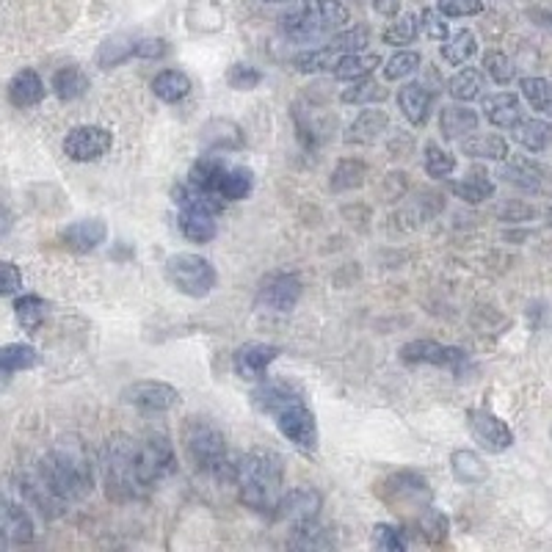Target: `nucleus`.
I'll return each mask as SVG.
<instances>
[{"label": "nucleus", "instance_id": "1", "mask_svg": "<svg viewBox=\"0 0 552 552\" xmlns=\"http://www.w3.org/2000/svg\"><path fill=\"white\" fill-rule=\"evenodd\" d=\"M92 458L84 439H61L39 464V489L50 500H81L92 492Z\"/></svg>", "mask_w": 552, "mask_h": 552}, {"label": "nucleus", "instance_id": "2", "mask_svg": "<svg viewBox=\"0 0 552 552\" xmlns=\"http://www.w3.org/2000/svg\"><path fill=\"white\" fill-rule=\"evenodd\" d=\"M282 456L271 450H252L235 467V484H238L241 503L257 514H274L282 497Z\"/></svg>", "mask_w": 552, "mask_h": 552}, {"label": "nucleus", "instance_id": "3", "mask_svg": "<svg viewBox=\"0 0 552 552\" xmlns=\"http://www.w3.org/2000/svg\"><path fill=\"white\" fill-rule=\"evenodd\" d=\"M348 9L340 0H306L296 12H290L282 23L285 34L296 42H315L332 31L348 25Z\"/></svg>", "mask_w": 552, "mask_h": 552}, {"label": "nucleus", "instance_id": "4", "mask_svg": "<svg viewBox=\"0 0 552 552\" xmlns=\"http://www.w3.org/2000/svg\"><path fill=\"white\" fill-rule=\"evenodd\" d=\"M130 464L133 476L141 492L152 489L157 481L175 472V450L166 437L161 434H146L144 439H133L130 445Z\"/></svg>", "mask_w": 552, "mask_h": 552}, {"label": "nucleus", "instance_id": "5", "mask_svg": "<svg viewBox=\"0 0 552 552\" xmlns=\"http://www.w3.org/2000/svg\"><path fill=\"white\" fill-rule=\"evenodd\" d=\"M130 445L133 437H114L105 450H103V476H105V489L114 500H133L141 497L144 492L135 484L133 464H130Z\"/></svg>", "mask_w": 552, "mask_h": 552}, {"label": "nucleus", "instance_id": "6", "mask_svg": "<svg viewBox=\"0 0 552 552\" xmlns=\"http://www.w3.org/2000/svg\"><path fill=\"white\" fill-rule=\"evenodd\" d=\"M183 437H186L188 458L196 464V469H202V472H218L226 464V439H224V434L213 423H207L202 417L188 420Z\"/></svg>", "mask_w": 552, "mask_h": 552}, {"label": "nucleus", "instance_id": "7", "mask_svg": "<svg viewBox=\"0 0 552 552\" xmlns=\"http://www.w3.org/2000/svg\"><path fill=\"white\" fill-rule=\"evenodd\" d=\"M166 279L183 296L202 298L216 287L218 276H216V268H213L210 260H205L199 255H191V252H180V255H172L166 260Z\"/></svg>", "mask_w": 552, "mask_h": 552}, {"label": "nucleus", "instance_id": "8", "mask_svg": "<svg viewBox=\"0 0 552 552\" xmlns=\"http://www.w3.org/2000/svg\"><path fill=\"white\" fill-rule=\"evenodd\" d=\"M114 144V135L103 127H95V125H84V127H75L66 133L64 138V155L69 161H77V164H89V161H97V157L108 155Z\"/></svg>", "mask_w": 552, "mask_h": 552}, {"label": "nucleus", "instance_id": "9", "mask_svg": "<svg viewBox=\"0 0 552 552\" xmlns=\"http://www.w3.org/2000/svg\"><path fill=\"white\" fill-rule=\"evenodd\" d=\"M401 359L406 365H437V367H447L453 373H461L467 367V354L461 348L453 346H442V343H431V340H415L406 343L401 348Z\"/></svg>", "mask_w": 552, "mask_h": 552}, {"label": "nucleus", "instance_id": "10", "mask_svg": "<svg viewBox=\"0 0 552 552\" xmlns=\"http://www.w3.org/2000/svg\"><path fill=\"white\" fill-rule=\"evenodd\" d=\"M274 417H276V428H279L296 447L315 450V445H318V426H315V417H312V412L304 406V401L279 409Z\"/></svg>", "mask_w": 552, "mask_h": 552}, {"label": "nucleus", "instance_id": "11", "mask_svg": "<svg viewBox=\"0 0 552 552\" xmlns=\"http://www.w3.org/2000/svg\"><path fill=\"white\" fill-rule=\"evenodd\" d=\"M122 398L141 412H169L177 406L180 392L164 381H135L122 392Z\"/></svg>", "mask_w": 552, "mask_h": 552}, {"label": "nucleus", "instance_id": "12", "mask_svg": "<svg viewBox=\"0 0 552 552\" xmlns=\"http://www.w3.org/2000/svg\"><path fill=\"white\" fill-rule=\"evenodd\" d=\"M467 426H469V434L476 437V442L489 453H503L514 445L511 428L487 409H472L467 415Z\"/></svg>", "mask_w": 552, "mask_h": 552}, {"label": "nucleus", "instance_id": "13", "mask_svg": "<svg viewBox=\"0 0 552 552\" xmlns=\"http://www.w3.org/2000/svg\"><path fill=\"white\" fill-rule=\"evenodd\" d=\"M321 506H324V497L318 492L309 489V487H301V489H293L285 497H279L274 517L282 522H290L293 527H301L306 522H315Z\"/></svg>", "mask_w": 552, "mask_h": 552}, {"label": "nucleus", "instance_id": "14", "mask_svg": "<svg viewBox=\"0 0 552 552\" xmlns=\"http://www.w3.org/2000/svg\"><path fill=\"white\" fill-rule=\"evenodd\" d=\"M301 298V282L293 274H274L260 285L257 304L268 312H290Z\"/></svg>", "mask_w": 552, "mask_h": 552}, {"label": "nucleus", "instance_id": "15", "mask_svg": "<svg viewBox=\"0 0 552 552\" xmlns=\"http://www.w3.org/2000/svg\"><path fill=\"white\" fill-rule=\"evenodd\" d=\"M34 541V522L28 511L6 497H0V547Z\"/></svg>", "mask_w": 552, "mask_h": 552}, {"label": "nucleus", "instance_id": "16", "mask_svg": "<svg viewBox=\"0 0 552 552\" xmlns=\"http://www.w3.org/2000/svg\"><path fill=\"white\" fill-rule=\"evenodd\" d=\"M279 356V348L276 346H268V343H246L241 346L238 351H235V373H238L241 378L246 381H257L266 376L268 365Z\"/></svg>", "mask_w": 552, "mask_h": 552}, {"label": "nucleus", "instance_id": "17", "mask_svg": "<svg viewBox=\"0 0 552 552\" xmlns=\"http://www.w3.org/2000/svg\"><path fill=\"white\" fill-rule=\"evenodd\" d=\"M105 235H108L105 221H100V218H86V221L69 224V226L61 232V244H64L69 252L86 255V252L97 249V246L105 241Z\"/></svg>", "mask_w": 552, "mask_h": 552}, {"label": "nucleus", "instance_id": "18", "mask_svg": "<svg viewBox=\"0 0 552 552\" xmlns=\"http://www.w3.org/2000/svg\"><path fill=\"white\" fill-rule=\"evenodd\" d=\"M252 401H255L257 409L276 415L279 409H285L290 404H298L304 398H301V392L293 384H287V381H271V384H263V386H257L252 392Z\"/></svg>", "mask_w": 552, "mask_h": 552}, {"label": "nucleus", "instance_id": "19", "mask_svg": "<svg viewBox=\"0 0 552 552\" xmlns=\"http://www.w3.org/2000/svg\"><path fill=\"white\" fill-rule=\"evenodd\" d=\"M434 97H437V92H431L428 86H423V84H406V86L398 92V105H401L404 116H406L412 125H426V122H428V114H431Z\"/></svg>", "mask_w": 552, "mask_h": 552}, {"label": "nucleus", "instance_id": "20", "mask_svg": "<svg viewBox=\"0 0 552 552\" xmlns=\"http://www.w3.org/2000/svg\"><path fill=\"white\" fill-rule=\"evenodd\" d=\"M255 188V175L246 166H224L218 183H216V194L218 199L226 202H241L252 194Z\"/></svg>", "mask_w": 552, "mask_h": 552}, {"label": "nucleus", "instance_id": "21", "mask_svg": "<svg viewBox=\"0 0 552 552\" xmlns=\"http://www.w3.org/2000/svg\"><path fill=\"white\" fill-rule=\"evenodd\" d=\"M9 100H12V105H17V108H31V105L42 103V100H45V84H42V77H39L34 69L17 72V75L12 77V84H9Z\"/></svg>", "mask_w": 552, "mask_h": 552}, {"label": "nucleus", "instance_id": "22", "mask_svg": "<svg viewBox=\"0 0 552 552\" xmlns=\"http://www.w3.org/2000/svg\"><path fill=\"white\" fill-rule=\"evenodd\" d=\"M386 127H389V116L384 111L367 108L354 119V125L346 133V141L348 144H373L376 138H381L386 133Z\"/></svg>", "mask_w": 552, "mask_h": 552}, {"label": "nucleus", "instance_id": "23", "mask_svg": "<svg viewBox=\"0 0 552 552\" xmlns=\"http://www.w3.org/2000/svg\"><path fill=\"white\" fill-rule=\"evenodd\" d=\"M450 467L458 484L464 487H478L489 478V467L484 464V458L472 450H456L450 456Z\"/></svg>", "mask_w": 552, "mask_h": 552}, {"label": "nucleus", "instance_id": "24", "mask_svg": "<svg viewBox=\"0 0 552 552\" xmlns=\"http://www.w3.org/2000/svg\"><path fill=\"white\" fill-rule=\"evenodd\" d=\"M152 92L164 103H180L191 95V77L180 69H164L152 77Z\"/></svg>", "mask_w": 552, "mask_h": 552}, {"label": "nucleus", "instance_id": "25", "mask_svg": "<svg viewBox=\"0 0 552 552\" xmlns=\"http://www.w3.org/2000/svg\"><path fill=\"white\" fill-rule=\"evenodd\" d=\"M484 114L495 127H514L522 119V105L517 95L500 92V95L484 97Z\"/></svg>", "mask_w": 552, "mask_h": 552}, {"label": "nucleus", "instance_id": "26", "mask_svg": "<svg viewBox=\"0 0 552 552\" xmlns=\"http://www.w3.org/2000/svg\"><path fill=\"white\" fill-rule=\"evenodd\" d=\"M439 130L445 138H464L478 130V114L467 105H447L439 114Z\"/></svg>", "mask_w": 552, "mask_h": 552}, {"label": "nucleus", "instance_id": "27", "mask_svg": "<svg viewBox=\"0 0 552 552\" xmlns=\"http://www.w3.org/2000/svg\"><path fill=\"white\" fill-rule=\"evenodd\" d=\"M381 64V58L376 53H346L340 55V61L335 64V77L340 81H356V77H367L376 66Z\"/></svg>", "mask_w": 552, "mask_h": 552}, {"label": "nucleus", "instance_id": "28", "mask_svg": "<svg viewBox=\"0 0 552 552\" xmlns=\"http://www.w3.org/2000/svg\"><path fill=\"white\" fill-rule=\"evenodd\" d=\"M514 138L530 149V152H541L547 149V144L552 141V125L544 119H519L514 125Z\"/></svg>", "mask_w": 552, "mask_h": 552}, {"label": "nucleus", "instance_id": "29", "mask_svg": "<svg viewBox=\"0 0 552 552\" xmlns=\"http://www.w3.org/2000/svg\"><path fill=\"white\" fill-rule=\"evenodd\" d=\"M86 89H89V77L77 66H64L53 75V92L58 100H66V103L77 100L86 95Z\"/></svg>", "mask_w": 552, "mask_h": 552}, {"label": "nucleus", "instance_id": "30", "mask_svg": "<svg viewBox=\"0 0 552 552\" xmlns=\"http://www.w3.org/2000/svg\"><path fill=\"white\" fill-rule=\"evenodd\" d=\"M36 365H39V354H36V348H31L25 343H12V346L0 348V376L31 370Z\"/></svg>", "mask_w": 552, "mask_h": 552}, {"label": "nucleus", "instance_id": "31", "mask_svg": "<svg viewBox=\"0 0 552 552\" xmlns=\"http://www.w3.org/2000/svg\"><path fill=\"white\" fill-rule=\"evenodd\" d=\"M461 152L469 157H487V161H506L508 141L503 135H472L461 141Z\"/></svg>", "mask_w": 552, "mask_h": 552}, {"label": "nucleus", "instance_id": "32", "mask_svg": "<svg viewBox=\"0 0 552 552\" xmlns=\"http://www.w3.org/2000/svg\"><path fill=\"white\" fill-rule=\"evenodd\" d=\"M450 191H453L458 199L469 202V205H478V202H484V199H489V196L495 194V183H492L484 172H472L469 177L453 183Z\"/></svg>", "mask_w": 552, "mask_h": 552}, {"label": "nucleus", "instance_id": "33", "mask_svg": "<svg viewBox=\"0 0 552 552\" xmlns=\"http://www.w3.org/2000/svg\"><path fill=\"white\" fill-rule=\"evenodd\" d=\"M481 89H484V75L478 69H472V66L456 72L450 77V84H447V92L453 95V100H461V103L476 100L481 95Z\"/></svg>", "mask_w": 552, "mask_h": 552}, {"label": "nucleus", "instance_id": "34", "mask_svg": "<svg viewBox=\"0 0 552 552\" xmlns=\"http://www.w3.org/2000/svg\"><path fill=\"white\" fill-rule=\"evenodd\" d=\"M15 315L25 332H36L47 315V304L39 296H20L15 301Z\"/></svg>", "mask_w": 552, "mask_h": 552}, {"label": "nucleus", "instance_id": "35", "mask_svg": "<svg viewBox=\"0 0 552 552\" xmlns=\"http://www.w3.org/2000/svg\"><path fill=\"white\" fill-rule=\"evenodd\" d=\"M476 50H478L476 34H472V31H458L456 36L445 39V45H442V58L456 66V64L469 61L472 55H476Z\"/></svg>", "mask_w": 552, "mask_h": 552}, {"label": "nucleus", "instance_id": "36", "mask_svg": "<svg viewBox=\"0 0 552 552\" xmlns=\"http://www.w3.org/2000/svg\"><path fill=\"white\" fill-rule=\"evenodd\" d=\"M135 42L138 39H133L130 34H116V36L105 39V45L100 47V64L108 66V69L119 66L125 58H130L135 53Z\"/></svg>", "mask_w": 552, "mask_h": 552}, {"label": "nucleus", "instance_id": "37", "mask_svg": "<svg viewBox=\"0 0 552 552\" xmlns=\"http://www.w3.org/2000/svg\"><path fill=\"white\" fill-rule=\"evenodd\" d=\"M500 177L506 183L522 188V191H538V186H541V172L533 164H527V161H514V164L503 166Z\"/></svg>", "mask_w": 552, "mask_h": 552}, {"label": "nucleus", "instance_id": "38", "mask_svg": "<svg viewBox=\"0 0 552 552\" xmlns=\"http://www.w3.org/2000/svg\"><path fill=\"white\" fill-rule=\"evenodd\" d=\"M522 95L536 111L552 116V84L549 81H544V77H525Z\"/></svg>", "mask_w": 552, "mask_h": 552}, {"label": "nucleus", "instance_id": "39", "mask_svg": "<svg viewBox=\"0 0 552 552\" xmlns=\"http://www.w3.org/2000/svg\"><path fill=\"white\" fill-rule=\"evenodd\" d=\"M340 55L332 47H318V50H304L293 58L298 72H321V69H335Z\"/></svg>", "mask_w": 552, "mask_h": 552}, {"label": "nucleus", "instance_id": "40", "mask_svg": "<svg viewBox=\"0 0 552 552\" xmlns=\"http://www.w3.org/2000/svg\"><path fill=\"white\" fill-rule=\"evenodd\" d=\"M365 164L359 161H343L335 172H332V188L335 191H351V188H359L365 183Z\"/></svg>", "mask_w": 552, "mask_h": 552}, {"label": "nucleus", "instance_id": "41", "mask_svg": "<svg viewBox=\"0 0 552 552\" xmlns=\"http://www.w3.org/2000/svg\"><path fill=\"white\" fill-rule=\"evenodd\" d=\"M386 97H389V92H386L381 84H376V81H365V84H359V86H354V89H346V92L340 95V100H343V103H351V105L384 103Z\"/></svg>", "mask_w": 552, "mask_h": 552}, {"label": "nucleus", "instance_id": "42", "mask_svg": "<svg viewBox=\"0 0 552 552\" xmlns=\"http://www.w3.org/2000/svg\"><path fill=\"white\" fill-rule=\"evenodd\" d=\"M420 61H423V58H420V53H415V50L396 53V55L386 61V66H384V77H386V81H401V77L417 72Z\"/></svg>", "mask_w": 552, "mask_h": 552}, {"label": "nucleus", "instance_id": "43", "mask_svg": "<svg viewBox=\"0 0 552 552\" xmlns=\"http://www.w3.org/2000/svg\"><path fill=\"white\" fill-rule=\"evenodd\" d=\"M417 31H420V20L415 15H406L384 31V42L386 45H412Z\"/></svg>", "mask_w": 552, "mask_h": 552}, {"label": "nucleus", "instance_id": "44", "mask_svg": "<svg viewBox=\"0 0 552 552\" xmlns=\"http://www.w3.org/2000/svg\"><path fill=\"white\" fill-rule=\"evenodd\" d=\"M456 169V157L450 152H445L442 146L437 144H428L426 146V172L431 177H447L450 172Z\"/></svg>", "mask_w": 552, "mask_h": 552}, {"label": "nucleus", "instance_id": "45", "mask_svg": "<svg viewBox=\"0 0 552 552\" xmlns=\"http://www.w3.org/2000/svg\"><path fill=\"white\" fill-rule=\"evenodd\" d=\"M260 81H263V75L249 64H232L226 69V84L238 92H252Z\"/></svg>", "mask_w": 552, "mask_h": 552}, {"label": "nucleus", "instance_id": "46", "mask_svg": "<svg viewBox=\"0 0 552 552\" xmlns=\"http://www.w3.org/2000/svg\"><path fill=\"white\" fill-rule=\"evenodd\" d=\"M367 39H370V34H367L365 28H351V31H346V34L332 36V42H329L326 47H332L337 55H346V53L362 50V47L367 45Z\"/></svg>", "mask_w": 552, "mask_h": 552}, {"label": "nucleus", "instance_id": "47", "mask_svg": "<svg viewBox=\"0 0 552 552\" xmlns=\"http://www.w3.org/2000/svg\"><path fill=\"white\" fill-rule=\"evenodd\" d=\"M484 66H487V72H489V77L495 84H508L511 77H514V61L506 55V53H487V58H484Z\"/></svg>", "mask_w": 552, "mask_h": 552}, {"label": "nucleus", "instance_id": "48", "mask_svg": "<svg viewBox=\"0 0 552 552\" xmlns=\"http://www.w3.org/2000/svg\"><path fill=\"white\" fill-rule=\"evenodd\" d=\"M373 544H376L378 549H389V552H404V549L409 547L404 530L392 527V525H378V527H376V538H373Z\"/></svg>", "mask_w": 552, "mask_h": 552}, {"label": "nucleus", "instance_id": "49", "mask_svg": "<svg viewBox=\"0 0 552 552\" xmlns=\"http://www.w3.org/2000/svg\"><path fill=\"white\" fill-rule=\"evenodd\" d=\"M445 17H472L484 12V0H437Z\"/></svg>", "mask_w": 552, "mask_h": 552}, {"label": "nucleus", "instance_id": "50", "mask_svg": "<svg viewBox=\"0 0 552 552\" xmlns=\"http://www.w3.org/2000/svg\"><path fill=\"white\" fill-rule=\"evenodd\" d=\"M420 28L428 39H437V42H445L447 39V23L442 20V12H434V9H426L423 17H420Z\"/></svg>", "mask_w": 552, "mask_h": 552}, {"label": "nucleus", "instance_id": "51", "mask_svg": "<svg viewBox=\"0 0 552 552\" xmlns=\"http://www.w3.org/2000/svg\"><path fill=\"white\" fill-rule=\"evenodd\" d=\"M23 287V274L15 263H0V296H12Z\"/></svg>", "mask_w": 552, "mask_h": 552}, {"label": "nucleus", "instance_id": "52", "mask_svg": "<svg viewBox=\"0 0 552 552\" xmlns=\"http://www.w3.org/2000/svg\"><path fill=\"white\" fill-rule=\"evenodd\" d=\"M420 527L426 530V536H428L431 541H439V538L445 536V530H447V522H445L442 514H437L434 508H428V511L423 514V519H420Z\"/></svg>", "mask_w": 552, "mask_h": 552}, {"label": "nucleus", "instance_id": "53", "mask_svg": "<svg viewBox=\"0 0 552 552\" xmlns=\"http://www.w3.org/2000/svg\"><path fill=\"white\" fill-rule=\"evenodd\" d=\"M138 58H146V61H155V58H164L166 55V42L164 39H138L135 42V53Z\"/></svg>", "mask_w": 552, "mask_h": 552}, {"label": "nucleus", "instance_id": "54", "mask_svg": "<svg viewBox=\"0 0 552 552\" xmlns=\"http://www.w3.org/2000/svg\"><path fill=\"white\" fill-rule=\"evenodd\" d=\"M373 9L381 17H396L401 12V0H373Z\"/></svg>", "mask_w": 552, "mask_h": 552}, {"label": "nucleus", "instance_id": "55", "mask_svg": "<svg viewBox=\"0 0 552 552\" xmlns=\"http://www.w3.org/2000/svg\"><path fill=\"white\" fill-rule=\"evenodd\" d=\"M9 226H12V216L4 207H0V238H4V235L9 232Z\"/></svg>", "mask_w": 552, "mask_h": 552}, {"label": "nucleus", "instance_id": "56", "mask_svg": "<svg viewBox=\"0 0 552 552\" xmlns=\"http://www.w3.org/2000/svg\"><path fill=\"white\" fill-rule=\"evenodd\" d=\"M268 4H285V0H268Z\"/></svg>", "mask_w": 552, "mask_h": 552}, {"label": "nucleus", "instance_id": "57", "mask_svg": "<svg viewBox=\"0 0 552 552\" xmlns=\"http://www.w3.org/2000/svg\"><path fill=\"white\" fill-rule=\"evenodd\" d=\"M547 218H549V224H552V210H549V213H547Z\"/></svg>", "mask_w": 552, "mask_h": 552}]
</instances>
